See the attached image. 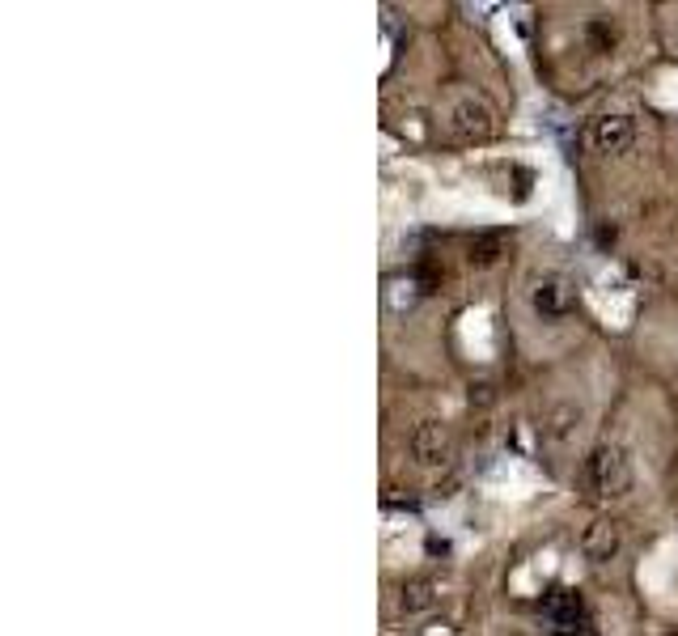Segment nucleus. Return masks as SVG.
<instances>
[{"label": "nucleus", "instance_id": "0eeeda50", "mask_svg": "<svg viewBox=\"0 0 678 636\" xmlns=\"http://www.w3.org/2000/svg\"><path fill=\"white\" fill-rule=\"evenodd\" d=\"M564 302H568V297H564V289H560V285H543L539 293H534V306L547 310V314H560V310H564Z\"/></svg>", "mask_w": 678, "mask_h": 636}, {"label": "nucleus", "instance_id": "39448f33", "mask_svg": "<svg viewBox=\"0 0 678 636\" xmlns=\"http://www.w3.org/2000/svg\"><path fill=\"white\" fill-rule=\"evenodd\" d=\"M619 547V535L606 522H594V530L585 535V552H590L594 560H611V552Z\"/></svg>", "mask_w": 678, "mask_h": 636}, {"label": "nucleus", "instance_id": "f257e3e1", "mask_svg": "<svg viewBox=\"0 0 678 636\" xmlns=\"http://www.w3.org/2000/svg\"><path fill=\"white\" fill-rule=\"evenodd\" d=\"M590 475H594L598 492H606V497H619V492L632 484V475H628V458H623L619 450H598V454L590 458Z\"/></svg>", "mask_w": 678, "mask_h": 636}, {"label": "nucleus", "instance_id": "f03ea898", "mask_svg": "<svg viewBox=\"0 0 678 636\" xmlns=\"http://www.w3.org/2000/svg\"><path fill=\"white\" fill-rule=\"evenodd\" d=\"M628 136H632V123L623 115H606V119H598V128H594V140H598L602 153H619L623 145H628Z\"/></svg>", "mask_w": 678, "mask_h": 636}, {"label": "nucleus", "instance_id": "423d86ee", "mask_svg": "<svg viewBox=\"0 0 678 636\" xmlns=\"http://www.w3.org/2000/svg\"><path fill=\"white\" fill-rule=\"evenodd\" d=\"M416 454H420V463H437V458L445 454V433L437 429V424H428V429L416 433Z\"/></svg>", "mask_w": 678, "mask_h": 636}, {"label": "nucleus", "instance_id": "7ed1b4c3", "mask_svg": "<svg viewBox=\"0 0 678 636\" xmlns=\"http://www.w3.org/2000/svg\"><path fill=\"white\" fill-rule=\"evenodd\" d=\"M454 128L462 132V136H484L488 128H492V115H488V106L484 102H462L458 111H454Z\"/></svg>", "mask_w": 678, "mask_h": 636}, {"label": "nucleus", "instance_id": "20e7f679", "mask_svg": "<svg viewBox=\"0 0 678 636\" xmlns=\"http://www.w3.org/2000/svg\"><path fill=\"white\" fill-rule=\"evenodd\" d=\"M547 615H551V624H556V632H573V624L581 620V603L573 594H551Z\"/></svg>", "mask_w": 678, "mask_h": 636}]
</instances>
